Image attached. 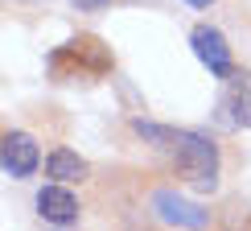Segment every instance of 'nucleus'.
Segmentation results:
<instances>
[{
  "label": "nucleus",
  "instance_id": "obj_8",
  "mask_svg": "<svg viewBox=\"0 0 251 231\" xmlns=\"http://www.w3.org/2000/svg\"><path fill=\"white\" fill-rule=\"evenodd\" d=\"M226 79H235V91L223 99V112H231V124H243V128H251V83H239L243 75H226Z\"/></svg>",
  "mask_w": 251,
  "mask_h": 231
},
{
  "label": "nucleus",
  "instance_id": "obj_4",
  "mask_svg": "<svg viewBox=\"0 0 251 231\" xmlns=\"http://www.w3.org/2000/svg\"><path fill=\"white\" fill-rule=\"evenodd\" d=\"M41 153L29 132H4V173L8 177H29L37 170Z\"/></svg>",
  "mask_w": 251,
  "mask_h": 231
},
{
  "label": "nucleus",
  "instance_id": "obj_1",
  "mask_svg": "<svg viewBox=\"0 0 251 231\" xmlns=\"http://www.w3.org/2000/svg\"><path fill=\"white\" fill-rule=\"evenodd\" d=\"M132 128L149 144L173 153L177 173H181L185 182H194L198 190H214L218 186V149H214L210 136L190 132V128H169V124H149V120H136Z\"/></svg>",
  "mask_w": 251,
  "mask_h": 231
},
{
  "label": "nucleus",
  "instance_id": "obj_3",
  "mask_svg": "<svg viewBox=\"0 0 251 231\" xmlns=\"http://www.w3.org/2000/svg\"><path fill=\"white\" fill-rule=\"evenodd\" d=\"M190 41H194V54L210 66V75H218V79L231 75V46H226V37L218 33V29L198 25L194 33H190Z\"/></svg>",
  "mask_w": 251,
  "mask_h": 231
},
{
  "label": "nucleus",
  "instance_id": "obj_6",
  "mask_svg": "<svg viewBox=\"0 0 251 231\" xmlns=\"http://www.w3.org/2000/svg\"><path fill=\"white\" fill-rule=\"evenodd\" d=\"M54 58H75L78 66L95 70V75L111 70V54L103 50V41H99V37H75V41H66V50H58Z\"/></svg>",
  "mask_w": 251,
  "mask_h": 231
},
{
  "label": "nucleus",
  "instance_id": "obj_2",
  "mask_svg": "<svg viewBox=\"0 0 251 231\" xmlns=\"http://www.w3.org/2000/svg\"><path fill=\"white\" fill-rule=\"evenodd\" d=\"M152 215L161 219L165 227H177V231H202L210 223V211H202L198 202L190 198H181L177 190H152Z\"/></svg>",
  "mask_w": 251,
  "mask_h": 231
},
{
  "label": "nucleus",
  "instance_id": "obj_7",
  "mask_svg": "<svg viewBox=\"0 0 251 231\" xmlns=\"http://www.w3.org/2000/svg\"><path fill=\"white\" fill-rule=\"evenodd\" d=\"M46 177H54L62 186L82 182V177H87V161H82L78 153H70V149H54L46 157Z\"/></svg>",
  "mask_w": 251,
  "mask_h": 231
},
{
  "label": "nucleus",
  "instance_id": "obj_9",
  "mask_svg": "<svg viewBox=\"0 0 251 231\" xmlns=\"http://www.w3.org/2000/svg\"><path fill=\"white\" fill-rule=\"evenodd\" d=\"M70 4H78V8H103L107 0H70Z\"/></svg>",
  "mask_w": 251,
  "mask_h": 231
},
{
  "label": "nucleus",
  "instance_id": "obj_5",
  "mask_svg": "<svg viewBox=\"0 0 251 231\" xmlns=\"http://www.w3.org/2000/svg\"><path fill=\"white\" fill-rule=\"evenodd\" d=\"M37 215L46 219V223H75L78 219V198L62 182H50V186L37 190Z\"/></svg>",
  "mask_w": 251,
  "mask_h": 231
},
{
  "label": "nucleus",
  "instance_id": "obj_10",
  "mask_svg": "<svg viewBox=\"0 0 251 231\" xmlns=\"http://www.w3.org/2000/svg\"><path fill=\"white\" fill-rule=\"evenodd\" d=\"M190 4H194V8H206V4H214V0H190Z\"/></svg>",
  "mask_w": 251,
  "mask_h": 231
}]
</instances>
